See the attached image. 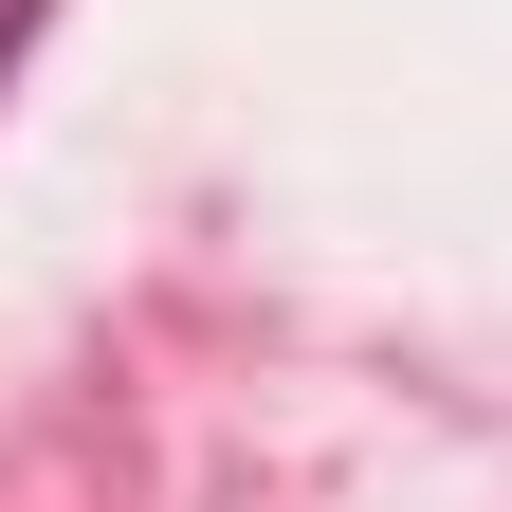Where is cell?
<instances>
[{
  "mask_svg": "<svg viewBox=\"0 0 512 512\" xmlns=\"http://www.w3.org/2000/svg\"><path fill=\"white\" fill-rule=\"evenodd\" d=\"M37 19H55V0H0V74H19V37H37Z\"/></svg>",
  "mask_w": 512,
  "mask_h": 512,
  "instance_id": "obj_1",
  "label": "cell"
}]
</instances>
